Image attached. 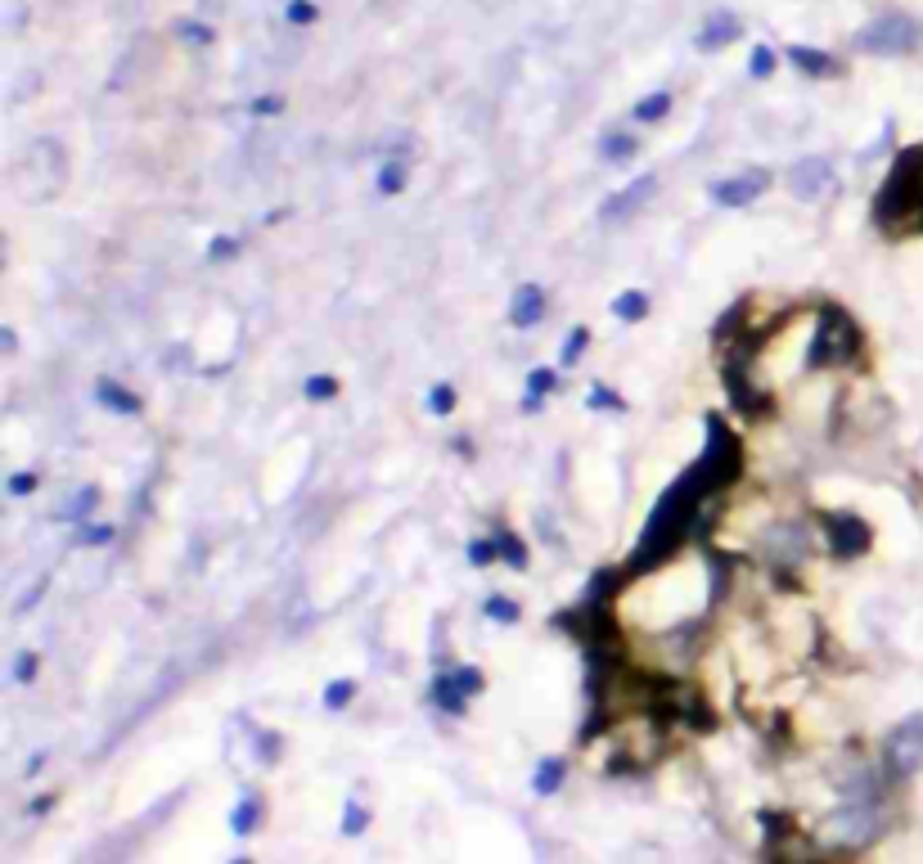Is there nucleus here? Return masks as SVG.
I'll return each instance as SVG.
<instances>
[{"label": "nucleus", "instance_id": "f257e3e1", "mask_svg": "<svg viewBox=\"0 0 923 864\" xmlns=\"http://www.w3.org/2000/svg\"><path fill=\"white\" fill-rule=\"evenodd\" d=\"M712 500L716 495H707V486L698 482L694 464H689L685 477H676V482L658 495V504H653L649 522H644V531H640V545H635V554L626 558L622 572L644 576V572H658L662 563H671V558L689 545L694 527H703Z\"/></svg>", "mask_w": 923, "mask_h": 864}, {"label": "nucleus", "instance_id": "f03ea898", "mask_svg": "<svg viewBox=\"0 0 923 864\" xmlns=\"http://www.w3.org/2000/svg\"><path fill=\"white\" fill-rule=\"evenodd\" d=\"M869 216L883 234H923V144H910L892 158Z\"/></svg>", "mask_w": 923, "mask_h": 864}, {"label": "nucleus", "instance_id": "7ed1b4c3", "mask_svg": "<svg viewBox=\"0 0 923 864\" xmlns=\"http://www.w3.org/2000/svg\"><path fill=\"white\" fill-rule=\"evenodd\" d=\"M865 360V329L856 315L842 311L838 302L820 306L811 342H806V369H851Z\"/></svg>", "mask_w": 923, "mask_h": 864}, {"label": "nucleus", "instance_id": "20e7f679", "mask_svg": "<svg viewBox=\"0 0 923 864\" xmlns=\"http://www.w3.org/2000/svg\"><path fill=\"white\" fill-rule=\"evenodd\" d=\"M694 473L707 486V495L730 491L743 477V441H739V432H730V423L721 414H707V446L694 459Z\"/></svg>", "mask_w": 923, "mask_h": 864}, {"label": "nucleus", "instance_id": "39448f33", "mask_svg": "<svg viewBox=\"0 0 923 864\" xmlns=\"http://www.w3.org/2000/svg\"><path fill=\"white\" fill-rule=\"evenodd\" d=\"M883 828H887L883 801H842V806L820 824V842L833 846V851H860V846L878 842Z\"/></svg>", "mask_w": 923, "mask_h": 864}, {"label": "nucleus", "instance_id": "423d86ee", "mask_svg": "<svg viewBox=\"0 0 923 864\" xmlns=\"http://www.w3.org/2000/svg\"><path fill=\"white\" fill-rule=\"evenodd\" d=\"M878 765L892 774V783H905L923 770V711H914L901 725L887 729L883 747H878Z\"/></svg>", "mask_w": 923, "mask_h": 864}, {"label": "nucleus", "instance_id": "0eeeda50", "mask_svg": "<svg viewBox=\"0 0 923 864\" xmlns=\"http://www.w3.org/2000/svg\"><path fill=\"white\" fill-rule=\"evenodd\" d=\"M914 45H919V23L905 14H883L856 32V50L874 59H901V54H914Z\"/></svg>", "mask_w": 923, "mask_h": 864}, {"label": "nucleus", "instance_id": "6e6552de", "mask_svg": "<svg viewBox=\"0 0 923 864\" xmlns=\"http://www.w3.org/2000/svg\"><path fill=\"white\" fill-rule=\"evenodd\" d=\"M820 527H824V545H829L833 558L851 563V558H865L874 549V527H869L860 513L851 509H829L820 513Z\"/></svg>", "mask_w": 923, "mask_h": 864}, {"label": "nucleus", "instance_id": "1a4fd4ad", "mask_svg": "<svg viewBox=\"0 0 923 864\" xmlns=\"http://www.w3.org/2000/svg\"><path fill=\"white\" fill-rule=\"evenodd\" d=\"M806 554H811V531H806V522L779 518L775 527L761 536V558H766L779 576L797 572V567L806 563Z\"/></svg>", "mask_w": 923, "mask_h": 864}, {"label": "nucleus", "instance_id": "9d476101", "mask_svg": "<svg viewBox=\"0 0 923 864\" xmlns=\"http://www.w3.org/2000/svg\"><path fill=\"white\" fill-rule=\"evenodd\" d=\"M766 189H770V171L752 167V171H739V176L712 180V185H707V198H712L716 207H752Z\"/></svg>", "mask_w": 923, "mask_h": 864}, {"label": "nucleus", "instance_id": "9b49d317", "mask_svg": "<svg viewBox=\"0 0 923 864\" xmlns=\"http://www.w3.org/2000/svg\"><path fill=\"white\" fill-rule=\"evenodd\" d=\"M784 185H788V194H793L797 203H815V198L833 185V162L820 158V153H811V158H797L793 167H788Z\"/></svg>", "mask_w": 923, "mask_h": 864}, {"label": "nucleus", "instance_id": "f8f14e48", "mask_svg": "<svg viewBox=\"0 0 923 864\" xmlns=\"http://www.w3.org/2000/svg\"><path fill=\"white\" fill-rule=\"evenodd\" d=\"M653 194H658V176H653V171H649V176H635V180H626L622 189H613V194L599 203V216H604L608 225H613V221H631V216L640 212Z\"/></svg>", "mask_w": 923, "mask_h": 864}, {"label": "nucleus", "instance_id": "ddd939ff", "mask_svg": "<svg viewBox=\"0 0 923 864\" xmlns=\"http://www.w3.org/2000/svg\"><path fill=\"white\" fill-rule=\"evenodd\" d=\"M545 311H550V293H545L541 284H518L514 297H509V324H514L518 333L536 329V324L545 320Z\"/></svg>", "mask_w": 923, "mask_h": 864}, {"label": "nucleus", "instance_id": "4468645a", "mask_svg": "<svg viewBox=\"0 0 923 864\" xmlns=\"http://www.w3.org/2000/svg\"><path fill=\"white\" fill-rule=\"evenodd\" d=\"M739 36H743L739 14H734V9H712V14L703 18V27H698L694 45H698L703 54H716V50H725V45H734Z\"/></svg>", "mask_w": 923, "mask_h": 864}, {"label": "nucleus", "instance_id": "2eb2a0df", "mask_svg": "<svg viewBox=\"0 0 923 864\" xmlns=\"http://www.w3.org/2000/svg\"><path fill=\"white\" fill-rule=\"evenodd\" d=\"M95 401L104 405V410L122 414V419H136V414H145V396L131 392L127 383H118V378H95Z\"/></svg>", "mask_w": 923, "mask_h": 864}, {"label": "nucleus", "instance_id": "dca6fc26", "mask_svg": "<svg viewBox=\"0 0 923 864\" xmlns=\"http://www.w3.org/2000/svg\"><path fill=\"white\" fill-rule=\"evenodd\" d=\"M784 59L793 63L802 77H811V81H824V77H838L842 72V63L833 59L829 50H815V45H788L784 50Z\"/></svg>", "mask_w": 923, "mask_h": 864}, {"label": "nucleus", "instance_id": "f3484780", "mask_svg": "<svg viewBox=\"0 0 923 864\" xmlns=\"http://www.w3.org/2000/svg\"><path fill=\"white\" fill-rule=\"evenodd\" d=\"M428 702H433L437 711H446L451 720H460L464 711H469V693L455 684V671H433V680H428Z\"/></svg>", "mask_w": 923, "mask_h": 864}, {"label": "nucleus", "instance_id": "a211bd4d", "mask_svg": "<svg viewBox=\"0 0 923 864\" xmlns=\"http://www.w3.org/2000/svg\"><path fill=\"white\" fill-rule=\"evenodd\" d=\"M262 824H266V797L262 792H244V797L235 801V810H230V833L253 837Z\"/></svg>", "mask_w": 923, "mask_h": 864}, {"label": "nucleus", "instance_id": "6ab92c4d", "mask_svg": "<svg viewBox=\"0 0 923 864\" xmlns=\"http://www.w3.org/2000/svg\"><path fill=\"white\" fill-rule=\"evenodd\" d=\"M608 311H613L617 324H640V320H649L653 302H649V293H644V288H622V293L608 302Z\"/></svg>", "mask_w": 923, "mask_h": 864}, {"label": "nucleus", "instance_id": "aec40b11", "mask_svg": "<svg viewBox=\"0 0 923 864\" xmlns=\"http://www.w3.org/2000/svg\"><path fill=\"white\" fill-rule=\"evenodd\" d=\"M95 509H100V486L86 482V486H77V491L64 500V509H59V522H73V527H82V522H91Z\"/></svg>", "mask_w": 923, "mask_h": 864}, {"label": "nucleus", "instance_id": "412c9836", "mask_svg": "<svg viewBox=\"0 0 923 864\" xmlns=\"http://www.w3.org/2000/svg\"><path fill=\"white\" fill-rule=\"evenodd\" d=\"M563 779H568V761L563 756H541V765L532 770V792L536 797H554L563 788Z\"/></svg>", "mask_w": 923, "mask_h": 864}, {"label": "nucleus", "instance_id": "4be33fe9", "mask_svg": "<svg viewBox=\"0 0 923 864\" xmlns=\"http://www.w3.org/2000/svg\"><path fill=\"white\" fill-rule=\"evenodd\" d=\"M496 554H500V563L509 567V572H527L532 567V554H527V540L518 536V531H496Z\"/></svg>", "mask_w": 923, "mask_h": 864}, {"label": "nucleus", "instance_id": "5701e85b", "mask_svg": "<svg viewBox=\"0 0 923 864\" xmlns=\"http://www.w3.org/2000/svg\"><path fill=\"white\" fill-rule=\"evenodd\" d=\"M671 104H676V95H671V90H653V95L635 99V108H631V122H640V126H653V122H662V117L671 113Z\"/></svg>", "mask_w": 923, "mask_h": 864}, {"label": "nucleus", "instance_id": "b1692460", "mask_svg": "<svg viewBox=\"0 0 923 864\" xmlns=\"http://www.w3.org/2000/svg\"><path fill=\"white\" fill-rule=\"evenodd\" d=\"M635 153H640V140H635L631 131H608L604 140H599V158L613 162V167H622V162H631Z\"/></svg>", "mask_w": 923, "mask_h": 864}, {"label": "nucleus", "instance_id": "393cba45", "mask_svg": "<svg viewBox=\"0 0 923 864\" xmlns=\"http://www.w3.org/2000/svg\"><path fill=\"white\" fill-rule=\"evenodd\" d=\"M482 617L496 621V626H518V621H523V603H518L514 594H487V599H482Z\"/></svg>", "mask_w": 923, "mask_h": 864}, {"label": "nucleus", "instance_id": "a878e982", "mask_svg": "<svg viewBox=\"0 0 923 864\" xmlns=\"http://www.w3.org/2000/svg\"><path fill=\"white\" fill-rule=\"evenodd\" d=\"M590 324H572L568 333H563V342H559V369H577V360L586 356V347H590Z\"/></svg>", "mask_w": 923, "mask_h": 864}, {"label": "nucleus", "instance_id": "bb28decb", "mask_svg": "<svg viewBox=\"0 0 923 864\" xmlns=\"http://www.w3.org/2000/svg\"><path fill=\"white\" fill-rule=\"evenodd\" d=\"M356 693H361V684H356L352 675H338V680H329L325 689H320V707L325 711H347L356 702Z\"/></svg>", "mask_w": 923, "mask_h": 864}, {"label": "nucleus", "instance_id": "cd10ccee", "mask_svg": "<svg viewBox=\"0 0 923 864\" xmlns=\"http://www.w3.org/2000/svg\"><path fill=\"white\" fill-rule=\"evenodd\" d=\"M757 824H761V833H766V842H784V837L797 833V819L788 815V810L761 806V810H757Z\"/></svg>", "mask_w": 923, "mask_h": 864}, {"label": "nucleus", "instance_id": "c85d7f7f", "mask_svg": "<svg viewBox=\"0 0 923 864\" xmlns=\"http://www.w3.org/2000/svg\"><path fill=\"white\" fill-rule=\"evenodd\" d=\"M406 180H410V167H406V162L388 158V162L379 167V176H374V189H379L383 198H397L401 189H406Z\"/></svg>", "mask_w": 923, "mask_h": 864}, {"label": "nucleus", "instance_id": "c756f323", "mask_svg": "<svg viewBox=\"0 0 923 864\" xmlns=\"http://www.w3.org/2000/svg\"><path fill=\"white\" fill-rule=\"evenodd\" d=\"M338 392H343V383H338L334 374H307V378H302V396H307L311 405H325V401H334Z\"/></svg>", "mask_w": 923, "mask_h": 864}, {"label": "nucleus", "instance_id": "7c9ffc66", "mask_svg": "<svg viewBox=\"0 0 923 864\" xmlns=\"http://www.w3.org/2000/svg\"><path fill=\"white\" fill-rule=\"evenodd\" d=\"M428 414H437V419H446V414H455V405H460V392H455V383H433L424 396Z\"/></svg>", "mask_w": 923, "mask_h": 864}, {"label": "nucleus", "instance_id": "2f4dec72", "mask_svg": "<svg viewBox=\"0 0 923 864\" xmlns=\"http://www.w3.org/2000/svg\"><path fill=\"white\" fill-rule=\"evenodd\" d=\"M586 405L595 414H622L626 410V396L617 392V387H608V383H595V387H590V396H586Z\"/></svg>", "mask_w": 923, "mask_h": 864}, {"label": "nucleus", "instance_id": "473e14b6", "mask_svg": "<svg viewBox=\"0 0 923 864\" xmlns=\"http://www.w3.org/2000/svg\"><path fill=\"white\" fill-rule=\"evenodd\" d=\"M73 536L82 549H104L109 540H118V527H113V522H82Z\"/></svg>", "mask_w": 923, "mask_h": 864}, {"label": "nucleus", "instance_id": "72a5a7b5", "mask_svg": "<svg viewBox=\"0 0 923 864\" xmlns=\"http://www.w3.org/2000/svg\"><path fill=\"white\" fill-rule=\"evenodd\" d=\"M365 828H370V810H365L356 797H347L343 801V819H338V833H343V837H361Z\"/></svg>", "mask_w": 923, "mask_h": 864}, {"label": "nucleus", "instance_id": "f704fd0d", "mask_svg": "<svg viewBox=\"0 0 923 864\" xmlns=\"http://www.w3.org/2000/svg\"><path fill=\"white\" fill-rule=\"evenodd\" d=\"M554 392H559V365L527 369V396H554Z\"/></svg>", "mask_w": 923, "mask_h": 864}, {"label": "nucleus", "instance_id": "c9c22d12", "mask_svg": "<svg viewBox=\"0 0 923 864\" xmlns=\"http://www.w3.org/2000/svg\"><path fill=\"white\" fill-rule=\"evenodd\" d=\"M176 36H181L185 45H212L217 41V27L203 23V18H181V23H176Z\"/></svg>", "mask_w": 923, "mask_h": 864}, {"label": "nucleus", "instance_id": "e433bc0d", "mask_svg": "<svg viewBox=\"0 0 923 864\" xmlns=\"http://www.w3.org/2000/svg\"><path fill=\"white\" fill-rule=\"evenodd\" d=\"M37 671H41L37 648H19V653H14V662H10V680L14 684H32V680H37Z\"/></svg>", "mask_w": 923, "mask_h": 864}, {"label": "nucleus", "instance_id": "4c0bfd02", "mask_svg": "<svg viewBox=\"0 0 923 864\" xmlns=\"http://www.w3.org/2000/svg\"><path fill=\"white\" fill-rule=\"evenodd\" d=\"M37 486H41L37 468H19V473H10V482H5V495H10V500H28V495H37Z\"/></svg>", "mask_w": 923, "mask_h": 864}, {"label": "nucleus", "instance_id": "58836bf2", "mask_svg": "<svg viewBox=\"0 0 923 864\" xmlns=\"http://www.w3.org/2000/svg\"><path fill=\"white\" fill-rule=\"evenodd\" d=\"M464 558H469L473 567H491V563H500V554H496V536H473L469 545H464Z\"/></svg>", "mask_w": 923, "mask_h": 864}, {"label": "nucleus", "instance_id": "ea45409f", "mask_svg": "<svg viewBox=\"0 0 923 864\" xmlns=\"http://www.w3.org/2000/svg\"><path fill=\"white\" fill-rule=\"evenodd\" d=\"M455 684H460L469 698H478V693H487V671L473 666V662H464V666H455Z\"/></svg>", "mask_w": 923, "mask_h": 864}, {"label": "nucleus", "instance_id": "a19ab883", "mask_svg": "<svg viewBox=\"0 0 923 864\" xmlns=\"http://www.w3.org/2000/svg\"><path fill=\"white\" fill-rule=\"evenodd\" d=\"M775 63H779V54L770 50V45H752V54H748V72H752L757 81L775 77Z\"/></svg>", "mask_w": 923, "mask_h": 864}, {"label": "nucleus", "instance_id": "79ce46f5", "mask_svg": "<svg viewBox=\"0 0 923 864\" xmlns=\"http://www.w3.org/2000/svg\"><path fill=\"white\" fill-rule=\"evenodd\" d=\"M253 738H257V761H262V765H275V761H280L284 738L275 734V729H253Z\"/></svg>", "mask_w": 923, "mask_h": 864}, {"label": "nucleus", "instance_id": "37998d69", "mask_svg": "<svg viewBox=\"0 0 923 864\" xmlns=\"http://www.w3.org/2000/svg\"><path fill=\"white\" fill-rule=\"evenodd\" d=\"M284 18H289L293 27H311L320 18V5L316 0H289V5H284Z\"/></svg>", "mask_w": 923, "mask_h": 864}, {"label": "nucleus", "instance_id": "c03bdc74", "mask_svg": "<svg viewBox=\"0 0 923 864\" xmlns=\"http://www.w3.org/2000/svg\"><path fill=\"white\" fill-rule=\"evenodd\" d=\"M239 248H244V239H235V234H217V239H208V261H235Z\"/></svg>", "mask_w": 923, "mask_h": 864}, {"label": "nucleus", "instance_id": "a18cd8bd", "mask_svg": "<svg viewBox=\"0 0 923 864\" xmlns=\"http://www.w3.org/2000/svg\"><path fill=\"white\" fill-rule=\"evenodd\" d=\"M46 590H50V576H37V581H32L28 590H23L19 599H14V612H19V617H23V612H32L41 599H46Z\"/></svg>", "mask_w": 923, "mask_h": 864}, {"label": "nucleus", "instance_id": "49530a36", "mask_svg": "<svg viewBox=\"0 0 923 864\" xmlns=\"http://www.w3.org/2000/svg\"><path fill=\"white\" fill-rule=\"evenodd\" d=\"M284 95H257V99H248V113L253 117H280L284 113Z\"/></svg>", "mask_w": 923, "mask_h": 864}, {"label": "nucleus", "instance_id": "de8ad7c7", "mask_svg": "<svg viewBox=\"0 0 923 864\" xmlns=\"http://www.w3.org/2000/svg\"><path fill=\"white\" fill-rule=\"evenodd\" d=\"M545 401H550V396H523V401H518V410H523V414H541Z\"/></svg>", "mask_w": 923, "mask_h": 864}, {"label": "nucleus", "instance_id": "09e8293b", "mask_svg": "<svg viewBox=\"0 0 923 864\" xmlns=\"http://www.w3.org/2000/svg\"><path fill=\"white\" fill-rule=\"evenodd\" d=\"M0 347H5V356H14V351H19V333H14L10 324L0 329Z\"/></svg>", "mask_w": 923, "mask_h": 864}, {"label": "nucleus", "instance_id": "8fccbe9b", "mask_svg": "<svg viewBox=\"0 0 923 864\" xmlns=\"http://www.w3.org/2000/svg\"><path fill=\"white\" fill-rule=\"evenodd\" d=\"M55 810V797H41V801H28V815H50Z\"/></svg>", "mask_w": 923, "mask_h": 864}, {"label": "nucleus", "instance_id": "3c124183", "mask_svg": "<svg viewBox=\"0 0 923 864\" xmlns=\"http://www.w3.org/2000/svg\"><path fill=\"white\" fill-rule=\"evenodd\" d=\"M451 450H455V455H469V459H473V441H469V437H455Z\"/></svg>", "mask_w": 923, "mask_h": 864}, {"label": "nucleus", "instance_id": "603ef678", "mask_svg": "<svg viewBox=\"0 0 923 864\" xmlns=\"http://www.w3.org/2000/svg\"><path fill=\"white\" fill-rule=\"evenodd\" d=\"M37 770H46V752H37V756L28 761V774H37Z\"/></svg>", "mask_w": 923, "mask_h": 864}, {"label": "nucleus", "instance_id": "864d4df0", "mask_svg": "<svg viewBox=\"0 0 923 864\" xmlns=\"http://www.w3.org/2000/svg\"><path fill=\"white\" fill-rule=\"evenodd\" d=\"M230 864H257V860H253V855H235V860H230Z\"/></svg>", "mask_w": 923, "mask_h": 864}, {"label": "nucleus", "instance_id": "5fc2aeb1", "mask_svg": "<svg viewBox=\"0 0 923 864\" xmlns=\"http://www.w3.org/2000/svg\"><path fill=\"white\" fill-rule=\"evenodd\" d=\"M802 864H829V860H824V855H811V860H802Z\"/></svg>", "mask_w": 923, "mask_h": 864}]
</instances>
